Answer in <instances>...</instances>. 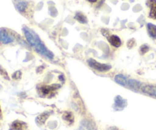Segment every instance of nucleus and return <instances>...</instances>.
I'll use <instances>...</instances> for the list:
<instances>
[{"mask_svg":"<svg viewBox=\"0 0 156 130\" xmlns=\"http://www.w3.org/2000/svg\"><path fill=\"white\" fill-rule=\"evenodd\" d=\"M23 31H24V36H25L27 42L34 47V49L39 54L46 56V57L50 58V59H53V53H52L50 50H47V47L44 45L42 41L41 40L39 37L37 36V34L34 30H30V29L25 27L23 28Z\"/></svg>","mask_w":156,"mask_h":130,"instance_id":"obj_1","label":"nucleus"},{"mask_svg":"<svg viewBox=\"0 0 156 130\" xmlns=\"http://www.w3.org/2000/svg\"><path fill=\"white\" fill-rule=\"evenodd\" d=\"M88 64L92 69H94L97 70L98 72H108V70H110L111 69V66L110 65L101 63V62H98L96 60H94V59H88Z\"/></svg>","mask_w":156,"mask_h":130,"instance_id":"obj_2","label":"nucleus"},{"mask_svg":"<svg viewBox=\"0 0 156 130\" xmlns=\"http://www.w3.org/2000/svg\"><path fill=\"white\" fill-rule=\"evenodd\" d=\"M14 38L4 29H0V42L3 44H8L12 43Z\"/></svg>","mask_w":156,"mask_h":130,"instance_id":"obj_3","label":"nucleus"},{"mask_svg":"<svg viewBox=\"0 0 156 130\" xmlns=\"http://www.w3.org/2000/svg\"><path fill=\"white\" fill-rule=\"evenodd\" d=\"M141 90L145 94L156 97V86H155V85H143V86H142Z\"/></svg>","mask_w":156,"mask_h":130,"instance_id":"obj_4","label":"nucleus"},{"mask_svg":"<svg viewBox=\"0 0 156 130\" xmlns=\"http://www.w3.org/2000/svg\"><path fill=\"white\" fill-rule=\"evenodd\" d=\"M126 101L124 99L122 98L120 96L116 97L115 100H114V108L117 111H120V110L123 109L126 107Z\"/></svg>","mask_w":156,"mask_h":130,"instance_id":"obj_5","label":"nucleus"},{"mask_svg":"<svg viewBox=\"0 0 156 130\" xmlns=\"http://www.w3.org/2000/svg\"><path fill=\"white\" fill-rule=\"evenodd\" d=\"M114 81L117 82V84L119 85H122V86H124V87H127L128 86V82H129V79L125 77L123 75H117L114 78Z\"/></svg>","mask_w":156,"mask_h":130,"instance_id":"obj_6","label":"nucleus"},{"mask_svg":"<svg viewBox=\"0 0 156 130\" xmlns=\"http://www.w3.org/2000/svg\"><path fill=\"white\" fill-rule=\"evenodd\" d=\"M108 41L114 47H120L122 44L121 40L117 35H111L108 37Z\"/></svg>","mask_w":156,"mask_h":130,"instance_id":"obj_7","label":"nucleus"},{"mask_svg":"<svg viewBox=\"0 0 156 130\" xmlns=\"http://www.w3.org/2000/svg\"><path fill=\"white\" fill-rule=\"evenodd\" d=\"M26 124L24 122L16 120L11 125V130H24L26 128Z\"/></svg>","mask_w":156,"mask_h":130,"instance_id":"obj_8","label":"nucleus"},{"mask_svg":"<svg viewBox=\"0 0 156 130\" xmlns=\"http://www.w3.org/2000/svg\"><path fill=\"white\" fill-rule=\"evenodd\" d=\"M127 87L135 91H138L140 88H142V85L141 83L136 79H129Z\"/></svg>","mask_w":156,"mask_h":130,"instance_id":"obj_9","label":"nucleus"},{"mask_svg":"<svg viewBox=\"0 0 156 130\" xmlns=\"http://www.w3.org/2000/svg\"><path fill=\"white\" fill-rule=\"evenodd\" d=\"M82 128L86 130H97L95 125L93 122L89 121V120H84L82 123Z\"/></svg>","mask_w":156,"mask_h":130,"instance_id":"obj_10","label":"nucleus"},{"mask_svg":"<svg viewBox=\"0 0 156 130\" xmlns=\"http://www.w3.org/2000/svg\"><path fill=\"white\" fill-rule=\"evenodd\" d=\"M62 119L64 120V121H66L69 125H71L74 122V116L71 112L64 113V114L62 115Z\"/></svg>","mask_w":156,"mask_h":130,"instance_id":"obj_11","label":"nucleus"},{"mask_svg":"<svg viewBox=\"0 0 156 130\" xmlns=\"http://www.w3.org/2000/svg\"><path fill=\"white\" fill-rule=\"evenodd\" d=\"M147 30L148 33L150 35L151 37L154 38V39H156V26L153 24H147Z\"/></svg>","mask_w":156,"mask_h":130,"instance_id":"obj_12","label":"nucleus"},{"mask_svg":"<svg viewBox=\"0 0 156 130\" xmlns=\"http://www.w3.org/2000/svg\"><path fill=\"white\" fill-rule=\"evenodd\" d=\"M150 18L156 19V0H150Z\"/></svg>","mask_w":156,"mask_h":130,"instance_id":"obj_13","label":"nucleus"},{"mask_svg":"<svg viewBox=\"0 0 156 130\" xmlns=\"http://www.w3.org/2000/svg\"><path fill=\"white\" fill-rule=\"evenodd\" d=\"M16 8L20 12L23 13L26 11L27 8V2H24V1H18V2L16 3Z\"/></svg>","mask_w":156,"mask_h":130,"instance_id":"obj_14","label":"nucleus"},{"mask_svg":"<svg viewBox=\"0 0 156 130\" xmlns=\"http://www.w3.org/2000/svg\"><path fill=\"white\" fill-rule=\"evenodd\" d=\"M49 117V114L48 113H44L41 115L38 116L36 119V122L37 123V124L42 125L45 123V121L47 120V119Z\"/></svg>","mask_w":156,"mask_h":130,"instance_id":"obj_15","label":"nucleus"},{"mask_svg":"<svg viewBox=\"0 0 156 130\" xmlns=\"http://www.w3.org/2000/svg\"><path fill=\"white\" fill-rule=\"evenodd\" d=\"M75 18H76L79 22H80L81 24H86V23L88 22V20H87L86 17L85 16V15L81 13V12H77L76 16H75Z\"/></svg>","mask_w":156,"mask_h":130,"instance_id":"obj_16","label":"nucleus"},{"mask_svg":"<svg viewBox=\"0 0 156 130\" xmlns=\"http://www.w3.org/2000/svg\"><path fill=\"white\" fill-rule=\"evenodd\" d=\"M149 47H148L147 45H143L141 47H140V53H141V54H145L146 53H147L148 51H149Z\"/></svg>","mask_w":156,"mask_h":130,"instance_id":"obj_17","label":"nucleus"},{"mask_svg":"<svg viewBox=\"0 0 156 130\" xmlns=\"http://www.w3.org/2000/svg\"><path fill=\"white\" fill-rule=\"evenodd\" d=\"M21 72L20 71L16 72H15V74H13V76H12V78H13L14 79H16V80L21 79Z\"/></svg>","mask_w":156,"mask_h":130,"instance_id":"obj_18","label":"nucleus"},{"mask_svg":"<svg viewBox=\"0 0 156 130\" xmlns=\"http://www.w3.org/2000/svg\"><path fill=\"white\" fill-rule=\"evenodd\" d=\"M0 75H1L2 76H3L4 78H5V79H9V77H8V74L7 72H6V71H5L4 69H3L2 68L1 66H0Z\"/></svg>","mask_w":156,"mask_h":130,"instance_id":"obj_19","label":"nucleus"},{"mask_svg":"<svg viewBox=\"0 0 156 130\" xmlns=\"http://www.w3.org/2000/svg\"><path fill=\"white\" fill-rule=\"evenodd\" d=\"M108 130H118V129H117V127H110L109 129H108Z\"/></svg>","mask_w":156,"mask_h":130,"instance_id":"obj_20","label":"nucleus"},{"mask_svg":"<svg viewBox=\"0 0 156 130\" xmlns=\"http://www.w3.org/2000/svg\"><path fill=\"white\" fill-rule=\"evenodd\" d=\"M89 2H96L98 1V0H88Z\"/></svg>","mask_w":156,"mask_h":130,"instance_id":"obj_21","label":"nucleus"},{"mask_svg":"<svg viewBox=\"0 0 156 130\" xmlns=\"http://www.w3.org/2000/svg\"><path fill=\"white\" fill-rule=\"evenodd\" d=\"M1 114H2V111H1V107H0V117H1Z\"/></svg>","mask_w":156,"mask_h":130,"instance_id":"obj_22","label":"nucleus"}]
</instances>
